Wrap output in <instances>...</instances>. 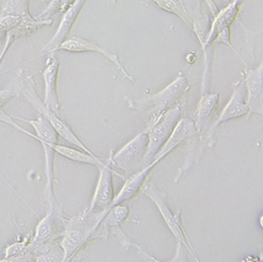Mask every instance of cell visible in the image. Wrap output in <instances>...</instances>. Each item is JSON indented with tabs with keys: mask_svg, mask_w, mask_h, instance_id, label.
<instances>
[{
	"mask_svg": "<svg viewBox=\"0 0 263 262\" xmlns=\"http://www.w3.org/2000/svg\"><path fill=\"white\" fill-rule=\"evenodd\" d=\"M2 2H3V0H0V5H2Z\"/></svg>",
	"mask_w": 263,
	"mask_h": 262,
	"instance_id": "484cf974",
	"label": "cell"
},
{
	"mask_svg": "<svg viewBox=\"0 0 263 262\" xmlns=\"http://www.w3.org/2000/svg\"><path fill=\"white\" fill-rule=\"evenodd\" d=\"M36 82H34L33 76H29L25 78V85L23 89V92H21L20 98L27 101L29 104L32 106V107L39 112V115L43 116L48 121L49 123L52 124L53 128L55 129V132L58 133V136H61L64 140H67L68 143H70L71 145H74L75 148H79L81 151L90 153V154H93V153L90 151L87 146L84 144L81 140L78 138L77 134H75L73 130H71L70 127L68 126L67 123L59 117L58 114L53 112L51 108H48L45 105V102L40 99V96L37 95L36 92Z\"/></svg>",
	"mask_w": 263,
	"mask_h": 262,
	"instance_id": "3957f363",
	"label": "cell"
},
{
	"mask_svg": "<svg viewBox=\"0 0 263 262\" xmlns=\"http://www.w3.org/2000/svg\"><path fill=\"white\" fill-rule=\"evenodd\" d=\"M155 165H156L155 163H152L150 165H148V166L138 170L137 173L132 174L126 180V182H124V185L121 189V191L114 197V201H112L111 205H109V210H111L112 207H115V205L122 204L123 202H126L132 197H134L138 192L142 191V187L144 185V182L146 181V177H148L149 173L152 171V169L155 166Z\"/></svg>",
	"mask_w": 263,
	"mask_h": 262,
	"instance_id": "e0dca14e",
	"label": "cell"
},
{
	"mask_svg": "<svg viewBox=\"0 0 263 262\" xmlns=\"http://www.w3.org/2000/svg\"><path fill=\"white\" fill-rule=\"evenodd\" d=\"M181 114H182V108H181L180 104H177L174 107L168 108L158 121H155L153 124L146 126L145 129L148 130L149 140L146 153L142 161V169L154 161L155 155L158 154L161 146L164 145V143L170 137L175 126L180 121Z\"/></svg>",
	"mask_w": 263,
	"mask_h": 262,
	"instance_id": "277c9868",
	"label": "cell"
},
{
	"mask_svg": "<svg viewBox=\"0 0 263 262\" xmlns=\"http://www.w3.org/2000/svg\"><path fill=\"white\" fill-rule=\"evenodd\" d=\"M128 213H129V208H128L127 205L117 204V205H115V207H112L111 210L107 212V214H106L105 218L101 220V223L99 224V227L96 228L95 232L92 233L91 238H100V236H105V238H107L109 232H112L116 236H117L122 246H123L126 250H128V249H130V248H134V249H137V250L139 251L143 256H145L146 258H148V260L156 261L155 258L150 257L148 254H145V252H144L142 249L139 248V245L134 244V242L132 241L129 238H128L126 234L121 230V224L127 219Z\"/></svg>",
	"mask_w": 263,
	"mask_h": 262,
	"instance_id": "52a82bcc",
	"label": "cell"
},
{
	"mask_svg": "<svg viewBox=\"0 0 263 262\" xmlns=\"http://www.w3.org/2000/svg\"><path fill=\"white\" fill-rule=\"evenodd\" d=\"M246 96L247 90L245 84V77H242L241 79L237 80V83L234 85L233 95H231L229 102H228L227 106L224 107L220 117H219L218 120L215 121V123L213 124L211 132H209L208 139H211L212 133L214 132V129L218 128L219 124L228 122V121L233 120V118L247 116V114H249V107H247L246 104Z\"/></svg>",
	"mask_w": 263,
	"mask_h": 262,
	"instance_id": "30bf717a",
	"label": "cell"
},
{
	"mask_svg": "<svg viewBox=\"0 0 263 262\" xmlns=\"http://www.w3.org/2000/svg\"><path fill=\"white\" fill-rule=\"evenodd\" d=\"M15 36L12 35V32H8L5 35V42H4V47H3V49H2V52H0V63H2V61H3V58H4V55H5V53L8 52V49H9V47L11 46V43L15 41Z\"/></svg>",
	"mask_w": 263,
	"mask_h": 262,
	"instance_id": "cb8c5ba5",
	"label": "cell"
},
{
	"mask_svg": "<svg viewBox=\"0 0 263 262\" xmlns=\"http://www.w3.org/2000/svg\"><path fill=\"white\" fill-rule=\"evenodd\" d=\"M159 8L162 9V10L171 12V14L177 15L181 20L183 21L187 26H190L192 29V20H191L190 15L187 14L184 6L181 4L178 0H153Z\"/></svg>",
	"mask_w": 263,
	"mask_h": 262,
	"instance_id": "7402d4cb",
	"label": "cell"
},
{
	"mask_svg": "<svg viewBox=\"0 0 263 262\" xmlns=\"http://www.w3.org/2000/svg\"><path fill=\"white\" fill-rule=\"evenodd\" d=\"M247 90L246 104L249 107L247 117L257 114L263 116V61L256 69L247 68L245 76Z\"/></svg>",
	"mask_w": 263,
	"mask_h": 262,
	"instance_id": "8fae6325",
	"label": "cell"
},
{
	"mask_svg": "<svg viewBox=\"0 0 263 262\" xmlns=\"http://www.w3.org/2000/svg\"><path fill=\"white\" fill-rule=\"evenodd\" d=\"M100 175L98 185H96L95 193L90 207L85 211L86 213H107L109 211V205L114 201V185H112V169L111 155L106 159V164L99 167ZM117 174V173H115Z\"/></svg>",
	"mask_w": 263,
	"mask_h": 262,
	"instance_id": "9c48e42d",
	"label": "cell"
},
{
	"mask_svg": "<svg viewBox=\"0 0 263 262\" xmlns=\"http://www.w3.org/2000/svg\"><path fill=\"white\" fill-rule=\"evenodd\" d=\"M187 89H189L187 79L183 76H178L165 89L154 95L140 100L128 99V105L132 110L139 111L148 120L149 126L158 121L168 108L177 105Z\"/></svg>",
	"mask_w": 263,
	"mask_h": 262,
	"instance_id": "6da1fadb",
	"label": "cell"
},
{
	"mask_svg": "<svg viewBox=\"0 0 263 262\" xmlns=\"http://www.w3.org/2000/svg\"><path fill=\"white\" fill-rule=\"evenodd\" d=\"M218 101H219L218 92H214V93L206 92L204 95H202L196 111L195 124L197 128V133L202 132L203 128L205 127L206 122H208V120L211 118L212 114L215 110V107H217Z\"/></svg>",
	"mask_w": 263,
	"mask_h": 262,
	"instance_id": "d6986e66",
	"label": "cell"
},
{
	"mask_svg": "<svg viewBox=\"0 0 263 262\" xmlns=\"http://www.w3.org/2000/svg\"><path fill=\"white\" fill-rule=\"evenodd\" d=\"M53 149H54L55 153H58L62 157L69 159V160L75 161V163L80 164H89L93 165V166H102V165L106 164V160H102L99 157H96L95 154H90V153H86L81 149H75L71 148V146H65L61 144H53Z\"/></svg>",
	"mask_w": 263,
	"mask_h": 262,
	"instance_id": "ffe728a7",
	"label": "cell"
},
{
	"mask_svg": "<svg viewBox=\"0 0 263 262\" xmlns=\"http://www.w3.org/2000/svg\"><path fill=\"white\" fill-rule=\"evenodd\" d=\"M242 2L243 0H233L227 8H224L221 11H218V14L215 15L214 20H213L211 29H209L205 45L203 47V48H204V52L206 49H211L209 48V46L212 45L213 40L215 39V36H217L219 32L229 29L230 25L234 23L235 17H236L237 12L240 10V5L242 4Z\"/></svg>",
	"mask_w": 263,
	"mask_h": 262,
	"instance_id": "ac0fdd59",
	"label": "cell"
},
{
	"mask_svg": "<svg viewBox=\"0 0 263 262\" xmlns=\"http://www.w3.org/2000/svg\"><path fill=\"white\" fill-rule=\"evenodd\" d=\"M73 3L74 0H51V2L48 3V5L45 8V10L41 12L40 15H37L36 18H39V20H47V18H51L53 15L57 14V12L67 10Z\"/></svg>",
	"mask_w": 263,
	"mask_h": 262,
	"instance_id": "603a6c76",
	"label": "cell"
},
{
	"mask_svg": "<svg viewBox=\"0 0 263 262\" xmlns=\"http://www.w3.org/2000/svg\"><path fill=\"white\" fill-rule=\"evenodd\" d=\"M148 130L144 129L142 133L134 137L130 142L123 145L116 154L111 152L112 166L123 170L128 175L137 173L142 169V161L148 148Z\"/></svg>",
	"mask_w": 263,
	"mask_h": 262,
	"instance_id": "8992f818",
	"label": "cell"
},
{
	"mask_svg": "<svg viewBox=\"0 0 263 262\" xmlns=\"http://www.w3.org/2000/svg\"><path fill=\"white\" fill-rule=\"evenodd\" d=\"M259 226H261L262 229H263V214L261 216V218H259Z\"/></svg>",
	"mask_w": 263,
	"mask_h": 262,
	"instance_id": "d4e9b609",
	"label": "cell"
},
{
	"mask_svg": "<svg viewBox=\"0 0 263 262\" xmlns=\"http://www.w3.org/2000/svg\"><path fill=\"white\" fill-rule=\"evenodd\" d=\"M107 213H86L74 217L71 219H63L64 232L62 234L61 248L64 255L62 261L67 262L73 260L78 251L86 244L87 240L92 236L96 228L101 223Z\"/></svg>",
	"mask_w": 263,
	"mask_h": 262,
	"instance_id": "7a4b0ae2",
	"label": "cell"
},
{
	"mask_svg": "<svg viewBox=\"0 0 263 262\" xmlns=\"http://www.w3.org/2000/svg\"><path fill=\"white\" fill-rule=\"evenodd\" d=\"M59 219H62V217L59 216V212L48 211V214L37 224L32 241L26 248L27 250L32 252H42V248L47 242H52L53 239L57 238L55 235L58 234Z\"/></svg>",
	"mask_w": 263,
	"mask_h": 262,
	"instance_id": "9a60e30c",
	"label": "cell"
},
{
	"mask_svg": "<svg viewBox=\"0 0 263 262\" xmlns=\"http://www.w3.org/2000/svg\"><path fill=\"white\" fill-rule=\"evenodd\" d=\"M0 15H16L23 18V24L20 26L9 31V32H12L16 40L18 37L30 36L31 33L36 32L40 27L53 24L52 18L39 20L31 16L29 12V0H3L0 5Z\"/></svg>",
	"mask_w": 263,
	"mask_h": 262,
	"instance_id": "ba28073f",
	"label": "cell"
},
{
	"mask_svg": "<svg viewBox=\"0 0 263 262\" xmlns=\"http://www.w3.org/2000/svg\"><path fill=\"white\" fill-rule=\"evenodd\" d=\"M142 192L145 196H148V197L154 202L156 207H158L159 212L161 213L162 218H164L166 226H167L168 229H170V232L174 234L175 238L177 239L178 244H182L187 250L192 252L196 260L199 261V258L197 257V254L192 249V246H191L189 238H187L186 233H184L183 230V226L182 223H181V218H180V212L176 214H174L170 211V208H168L167 196H166V193L161 192L160 190L158 189V186H156L154 182H152V181H145V182H144V185L142 187Z\"/></svg>",
	"mask_w": 263,
	"mask_h": 262,
	"instance_id": "5b68a950",
	"label": "cell"
},
{
	"mask_svg": "<svg viewBox=\"0 0 263 262\" xmlns=\"http://www.w3.org/2000/svg\"><path fill=\"white\" fill-rule=\"evenodd\" d=\"M197 134V128L195 121L190 120V118L184 117V118H180L176 126H175L174 130L170 134L167 140L164 143V145L161 146L160 151L158 152V154L155 155V159L153 163L158 164L164 159L166 155L170 154V153L174 151L175 148H177L183 140L189 139V138H193Z\"/></svg>",
	"mask_w": 263,
	"mask_h": 262,
	"instance_id": "2e32d148",
	"label": "cell"
},
{
	"mask_svg": "<svg viewBox=\"0 0 263 262\" xmlns=\"http://www.w3.org/2000/svg\"><path fill=\"white\" fill-rule=\"evenodd\" d=\"M25 85L24 71L20 70L18 73L11 79L10 83H8L4 89L0 90V111H3L6 102L10 99L20 98Z\"/></svg>",
	"mask_w": 263,
	"mask_h": 262,
	"instance_id": "44dd1931",
	"label": "cell"
},
{
	"mask_svg": "<svg viewBox=\"0 0 263 262\" xmlns=\"http://www.w3.org/2000/svg\"><path fill=\"white\" fill-rule=\"evenodd\" d=\"M85 3L86 0H74L73 4L69 6L67 10L64 11L63 17H62L61 24H59L58 26V30L55 31L54 36L49 40L48 43L43 47L41 55L51 54V53H54L58 51L62 43L68 39V35L69 32H70L71 26L74 25L78 15L80 14L81 9H83V6L85 5Z\"/></svg>",
	"mask_w": 263,
	"mask_h": 262,
	"instance_id": "4fadbf2b",
	"label": "cell"
},
{
	"mask_svg": "<svg viewBox=\"0 0 263 262\" xmlns=\"http://www.w3.org/2000/svg\"><path fill=\"white\" fill-rule=\"evenodd\" d=\"M61 63L55 57V52L48 54L46 61V68L42 71L43 80H45V99L43 102L48 108H51L55 114H61V105H59L57 82Z\"/></svg>",
	"mask_w": 263,
	"mask_h": 262,
	"instance_id": "5bb4252c",
	"label": "cell"
},
{
	"mask_svg": "<svg viewBox=\"0 0 263 262\" xmlns=\"http://www.w3.org/2000/svg\"><path fill=\"white\" fill-rule=\"evenodd\" d=\"M59 49H61V51H68V52H74V53H83V52L100 53V54H102L106 59H108L111 63H114L116 67L118 68V70L121 71L122 76L126 78V79L129 80V82H136V79L128 73L126 68H124V65L121 63L120 58H118L117 54H115L114 52L108 51L107 48L100 47L99 45H96V43H92L84 39H79V37H70V39H67L63 43H62L61 47H59Z\"/></svg>",
	"mask_w": 263,
	"mask_h": 262,
	"instance_id": "7c38bea8",
	"label": "cell"
}]
</instances>
